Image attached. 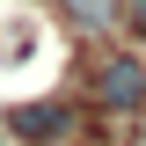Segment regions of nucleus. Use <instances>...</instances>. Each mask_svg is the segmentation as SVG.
I'll return each instance as SVG.
<instances>
[{
  "label": "nucleus",
  "instance_id": "1",
  "mask_svg": "<svg viewBox=\"0 0 146 146\" xmlns=\"http://www.w3.org/2000/svg\"><path fill=\"white\" fill-rule=\"evenodd\" d=\"M95 88H102L110 110H131V102H146V66H139V58H102Z\"/></svg>",
  "mask_w": 146,
  "mask_h": 146
},
{
  "label": "nucleus",
  "instance_id": "3",
  "mask_svg": "<svg viewBox=\"0 0 146 146\" xmlns=\"http://www.w3.org/2000/svg\"><path fill=\"white\" fill-rule=\"evenodd\" d=\"M73 15H80V22H110V15H117V0H73Z\"/></svg>",
  "mask_w": 146,
  "mask_h": 146
},
{
  "label": "nucleus",
  "instance_id": "2",
  "mask_svg": "<svg viewBox=\"0 0 146 146\" xmlns=\"http://www.w3.org/2000/svg\"><path fill=\"white\" fill-rule=\"evenodd\" d=\"M15 131H22V139H58V131H66V110H58V102H44V110H15Z\"/></svg>",
  "mask_w": 146,
  "mask_h": 146
},
{
  "label": "nucleus",
  "instance_id": "4",
  "mask_svg": "<svg viewBox=\"0 0 146 146\" xmlns=\"http://www.w3.org/2000/svg\"><path fill=\"white\" fill-rule=\"evenodd\" d=\"M131 29H139V36H146V0H139V7H131Z\"/></svg>",
  "mask_w": 146,
  "mask_h": 146
}]
</instances>
